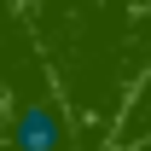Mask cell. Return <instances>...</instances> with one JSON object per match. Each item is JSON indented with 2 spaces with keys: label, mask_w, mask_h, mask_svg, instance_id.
Here are the masks:
<instances>
[{
  "label": "cell",
  "mask_w": 151,
  "mask_h": 151,
  "mask_svg": "<svg viewBox=\"0 0 151 151\" xmlns=\"http://www.w3.org/2000/svg\"><path fill=\"white\" fill-rule=\"evenodd\" d=\"M76 145V122L58 99H29L12 116V151H70Z\"/></svg>",
  "instance_id": "obj_1"
},
{
  "label": "cell",
  "mask_w": 151,
  "mask_h": 151,
  "mask_svg": "<svg viewBox=\"0 0 151 151\" xmlns=\"http://www.w3.org/2000/svg\"><path fill=\"white\" fill-rule=\"evenodd\" d=\"M139 134H151V81H145V93L134 99V111H128V128H122V139H139Z\"/></svg>",
  "instance_id": "obj_2"
}]
</instances>
